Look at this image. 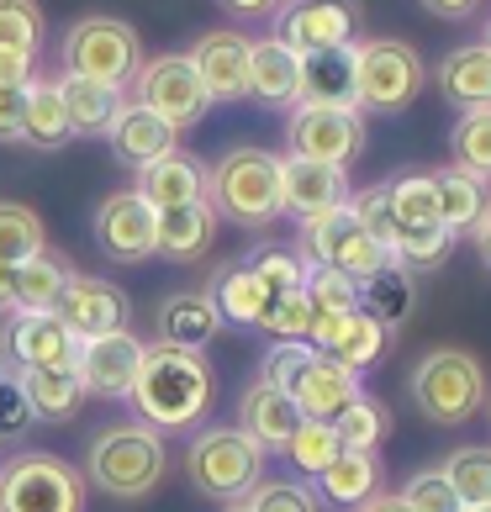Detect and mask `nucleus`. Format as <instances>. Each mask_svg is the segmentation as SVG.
I'll return each instance as SVG.
<instances>
[{
    "mask_svg": "<svg viewBox=\"0 0 491 512\" xmlns=\"http://www.w3.org/2000/svg\"><path fill=\"white\" fill-rule=\"evenodd\" d=\"M212 396H217V375L201 349L148 344L127 402L138 412V423L159 428V433H185L212 412Z\"/></svg>",
    "mask_w": 491,
    "mask_h": 512,
    "instance_id": "f257e3e1",
    "label": "nucleus"
},
{
    "mask_svg": "<svg viewBox=\"0 0 491 512\" xmlns=\"http://www.w3.org/2000/svg\"><path fill=\"white\" fill-rule=\"evenodd\" d=\"M169 476V444L159 428L138 423H106L85 449V481L101 491V497L117 502H143L148 491Z\"/></svg>",
    "mask_w": 491,
    "mask_h": 512,
    "instance_id": "f03ea898",
    "label": "nucleus"
},
{
    "mask_svg": "<svg viewBox=\"0 0 491 512\" xmlns=\"http://www.w3.org/2000/svg\"><path fill=\"white\" fill-rule=\"evenodd\" d=\"M206 206L217 212V222L233 227H270L275 217H286L280 206V154L270 148H228L217 164H206Z\"/></svg>",
    "mask_w": 491,
    "mask_h": 512,
    "instance_id": "7ed1b4c3",
    "label": "nucleus"
},
{
    "mask_svg": "<svg viewBox=\"0 0 491 512\" xmlns=\"http://www.w3.org/2000/svg\"><path fill=\"white\" fill-rule=\"evenodd\" d=\"M412 407L439 428H460L486 407V365L465 349H433L412 370Z\"/></svg>",
    "mask_w": 491,
    "mask_h": 512,
    "instance_id": "20e7f679",
    "label": "nucleus"
},
{
    "mask_svg": "<svg viewBox=\"0 0 491 512\" xmlns=\"http://www.w3.org/2000/svg\"><path fill=\"white\" fill-rule=\"evenodd\" d=\"M59 59H64V74H85L96 85H111V90H127L132 74L143 69V37L132 22L122 16H80L69 22V32L59 37Z\"/></svg>",
    "mask_w": 491,
    "mask_h": 512,
    "instance_id": "39448f33",
    "label": "nucleus"
},
{
    "mask_svg": "<svg viewBox=\"0 0 491 512\" xmlns=\"http://www.w3.org/2000/svg\"><path fill=\"white\" fill-rule=\"evenodd\" d=\"M185 481L212 502H243L264 481V449L238 423L201 428L185 449Z\"/></svg>",
    "mask_w": 491,
    "mask_h": 512,
    "instance_id": "423d86ee",
    "label": "nucleus"
},
{
    "mask_svg": "<svg viewBox=\"0 0 491 512\" xmlns=\"http://www.w3.org/2000/svg\"><path fill=\"white\" fill-rule=\"evenodd\" d=\"M428 69L418 48L402 37H365L354 43V106L375 111V117H396L418 101Z\"/></svg>",
    "mask_w": 491,
    "mask_h": 512,
    "instance_id": "0eeeda50",
    "label": "nucleus"
},
{
    "mask_svg": "<svg viewBox=\"0 0 491 512\" xmlns=\"http://www.w3.org/2000/svg\"><path fill=\"white\" fill-rule=\"evenodd\" d=\"M85 502H90L85 470H74L48 449L11 454L0 465V512H85Z\"/></svg>",
    "mask_w": 491,
    "mask_h": 512,
    "instance_id": "6e6552de",
    "label": "nucleus"
},
{
    "mask_svg": "<svg viewBox=\"0 0 491 512\" xmlns=\"http://www.w3.org/2000/svg\"><path fill=\"white\" fill-rule=\"evenodd\" d=\"M296 254H301V264H328V270H344L349 280H370V275H381L386 264H396L386 243H375L365 227L354 222L349 206H333V212L301 222Z\"/></svg>",
    "mask_w": 491,
    "mask_h": 512,
    "instance_id": "1a4fd4ad",
    "label": "nucleus"
},
{
    "mask_svg": "<svg viewBox=\"0 0 491 512\" xmlns=\"http://www.w3.org/2000/svg\"><path fill=\"white\" fill-rule=\"evenodd\" d=\"M286 148L296 159L349 169L365 154V111L360 106H307L296 101L286 117Z\"/></svg>",
    "mask_w": 491,
    "mask_h": 512,
    "instance_id": "9d476101",
    "label": "nucleus"
},
{
    "mask_svg": "<svg viewBox=\"0 0 491 512\" xmlns=\"http://www.w3.org/2000/svg\"><path fill=\"white\" fill-rule=\"evenodd\" d=\"M132 101H143L148 111H159V117L185 132L196 127L206 111H212V96H206L196 64L185 59V53H159V59H143V69L132 74Z\"/></svg>",
    "mask_w": 491,
    "mask_h": 512,
    "instance_id": "9b49d317",
    "label": "nucleus"
},
{
    "mask_svg": "<svg viewBox=\"0 0 491 512\" xmlns=\"http://www.w3.org/2000/svg\"><path fill=\"white\" fill-rule=\"evenodd\" d=\"M275 37L286 48L307 53H328V48H349L360 43V0H286L275 11Z\"/></svg>",
    "mask_w": 491,
    "mask_h": 512,
    "instance_id": "f8f14e48",
    "label": "nucleus"
},
{
    "mask_svg": "<svg viewBox=\"0 0 491 512\" xmlns=\"http://www.w3.org/2000/svg\"><path fill=\"white\" fill-rule=\"evenodd\" d=\"M143 338L132 328L101 333V338H80V359H74V375H80L85 396H101V402H127L132 381H138L143 365Z\"/></svg>",
    "mask_w": 491,
    "mask_h": 512,
    "instance_id": "ddd939ff",
    "label": "nucleus"
},
{
    "mask_svg": "<svg viewBox=\"0 0 491 512\" xmlns=\"http://www.w3.org/2000/svg\"><path fill=\"white\" fill-rule=\"evenodd\" d=\"M312 349H323L328 359H338L344 370H370L381 365L386 349H391V328L386 322H375L370 312H312V333H307Z\"/></svg>",
    "mask_w": 491,
    "mask_h": 512,
    "instance_id": "4468645a",
    "label": "nucleus"
},
{
    "mask_svg": "<svg viewBox=\"0 0 491 512\" xmlns=\"http://www.w3.org/2000/svg\"><path fill=\"white\" fill-rule=\"evenodd\" d=\"M53 312H59V322L74 338H101V333L127 328V322H132V301H127L122 286H111V280L74 270L64 280L59 301H53Z\"/></svg>",
    "mask_w": 491,
    "mask_h": 512,
    "instance_id": "2eb2a0df",
    "label": "nucleus"
},
{
    "mask_svg": "<svg viewBox=\"0 0 491 512\" xmlns=\"http://www.w3.org/2000/svg\"><path fill=\"white\" fill-rule=\"evenodd\" d=\"M154 222L159 212L138 191H111L96 206V243L111 264H143L154 259Z\"/></svg>",
    "mask_w": 491,
    "mask_h": 512,
    "instance_id": "dca6fc26",
    "label": "nucleus"
},
{
    "mask_svg": "<svg viewBox=\"0 0 491 512\" xmlns=\"http://www.w3.org/2000/svg\"><path fill=\"white\" fill-rule=\"evenodd\" d=\"M349 169L338 164H317V159H296L286 154L280 159V206L307 222V217H323L333 206H349Z\"/></svg>",
    "mask_w": 491,
    "mask_h": 512,
    "instance_id": "f3484780",
    "label": "nucleus"
},
{
    "mask_svg": "<svg viewBox=\"0 0 491 512\" xmlns=\"http://www.w3.org/2000/svg\"><path fill=\"white\" fill-rule=\"evenodd\" d=\"M185 59L196 64V74H201V85H206V96H212V106H217V101H243V96H249V37H243V32H233V27L201 32Z\"/></svg>",
    "mask_w": 491,
    "mask_h": 512,
    "instance_id": "a211bd4d",
    "label": "nucleus"
},
{
    "mask_svg": "<svg viewBox=\"0 0 491 512\" xmlns=\"http://www.w3.org/2000/svg\"><path fill=\"white\" fill-rule=\"evenodd\" d=\"M6 354L16 365H37V370H74L80 338L59 322V312H16L6 328Z\"/></svg>",
    "mask_w": 491,
    "mask_h": 512,
    "instance_id": "6ab92c4d",
    "label": "nucleus"
},
{
    "mask_svg": "<svg viewBox=\"0 0 491 512\" xmlns=\"http://www.w3.org/2000/svg\"><path fill=\"white\" fill-rule=\"evenodd\" d=\"M106 143H111V154H117L127 169H143V164L164 159L169 148H180V132L169 127L159 111H148L143 101H122L117 117H111V127H106Z\"/></svg>",
    "mask_w": 491,
    "mask_h": 512,
    "instance_id": "aec40b11",
    "label": "nucleus"
},
{
    "mask_svg": "<svg viewBox=\"0 0 491 512\" xmlns=\"http://www.w3.org/2000/svg\"><path fill=\"white\" fill-rule=\"evenodd\" d=\"M249 96L259 106L291 111L301 101V53L286 48L280 37H259V43H249Z\"/></svg>",
    "mask_w": 491,
    "mask_h": 512,
    "instance_id": "412c9836",
    "label": "nucleus"
},
{
    "mask_svg": "<svg viewBox=\"0 0 491 512\" xmlns=\"http://www.w3.org/2000/svg\"><path fill=\"white\" fill-rule=\"evenodd\" d=\"M354 396H365V391H360V375L344 370L338 359H328L323 349L312 354V365L301 370V381L291 386L296 412H301V417H317V423H333V417L344 412Z\"/></svg>",
    "mask_w": 491,
    "mask_h": 512,
    "instance_id": "4be33fe9",
    "label": "nucleus"
},
{
    "mask_svg": "<svg viewBox=\"0 0 491 512\" xmlns=\"http://www.w3.org/2000/svg\"><path fill=\"white\" fill-rule=\"evenodd\" d=\"M132 191L154 206V212H164V206L206 201V164L196 154H185V148H169L164 159L138 169V185H132Z\"/></svg>",
    "mask_w": 491,
    "mask_h": 512,
    "instance_id": "5701e85b",
    "label": "nucleus"
},
{
    "mask_svg": "<svg viewBox=\"0 0 491 512\" xmlns=\"http://www.w3.org/2000/svg\"><path fill=\"white\" fill-rule=\"evenodd\" d=\"M296 423H301L296 402H291L280 386H270V381H254L249 391L238 396V428L249 433L264 454H280V449H286L291 433H296Z\"/></svg>",
    "mask_w": 491,
    "mask_h": 512,
    "instance_id": "b1692460",
    "label": "nucleus"
},
{
    "mask_svg": "<svg viewBox=\"0 0 491 512\" xmlns=\"http://www.w3.org/2000/svg\"><path fill=\"white\" fill-rule=\"evenodd\" d=\"M217 243V212L206 201L191 206H164L154 222V254L169 264H196Z\"/></svg>",
    "mask_w": 491,
    "mask_h": 512,
    "instance_id": "393cba45",
    "label": "nucleus"
},
{
    "mask_svg": "<svg viewBox=\"0 0 491 512\" xmlns=\"http://www.w3.org/2000/svg\"><path fill=\"white\" fill-rule=\"evenodd\" d=\"M154 333L159 344H175V349H206L222 333V317L206 291H169L154 312Z\"/></svg>",
    "mask_w": 491,
    "mask_h": 512,
    "instance_id": "a878e982",
    "label": "nucleus"
},
{
    "mask_svg": "<svg viewBox=\"0 0 491 512\" xmlns=\"http://www.w3.org/2000/svg\"><path fill=\"white\" fill-rule=\"evenodd\" d=\"M74 138L69 132V111H64V96H59V80L53 74H32L27 90H22V143L27 148H64Z\"/></svg>",
    "mask_w": 491,
    "mask_h": 512,
    "instance_id": "bb28decb",
    "label": "nucleus"
},
{
    "mask_svg": "<svg viewBox=\"0 0 491 512\" xmlns=\"http://www.w3.org/2000/svg\"><path fill=\"white\" fill-rule=\"evenodd\" d=\"M11 381L22 386L32 417H43V423H69V417H80V407H85V386H80V375H74V370L16 365Z\"/></svg>",
    "mask_w": 491,
    "mask_h": 512,
    "instance_id": "cd10ccee",
    "label": "nucleus"
},
{
    "mask_svg": "<svg viewBox=\"0 0 491 512\" xmlns=\"http://www.w3.org/2000/svg\"><path fill=\"white\" fill-rule=\"evenodd\" d=\"M381 491V454L375 449H338V460L317 476V497L328 507H360Z\"/></svg>",
    "mask_w": 491,
    "mask_h": 512,
    "instance_id": "c85d7f7f",
    "label": "nucleus"
},
{
    "mask_svg": "<svg viewBox=\"0 0 491 512\" xmlns=\"http://www.w3.org/2000/svg\"><path fill=\"white\" fill-rule=\"evenodd\" d=\"M439 96L455 111H481L491 106V53L481 43L449 48L439 64Z\"/></svg>",
    "mask_w": 491,
    "mask_h": 512,
    "instance_id": "c756f323",
    "label": "nucleus"
},
{
    "mask_svg": "<svg viewBox=\"0 0 491 512\" xmlns=\"http://www.w3.org/2000/svg\"><path fill=\"white\" fill-rule=\"evenodd\" d=\"M59 96H64L74 138H106L111 117H117V106H122V90L96 85V80H85V74H59Z\"/></svg>",
    "mask_w": 491,
    "mask_h": 512,
    "instance_id": "7c9ffc66",
    "label": "nucleus"
},
{
    "mask_svg": "<svg viewBox=\"0 0 491 512\" xmlns=\"http://www.w3.org/2000/svg\"><path fill=\"white\" fill-rule=\"evenodd\" d=\"M301 101L307 106H354V43L301 59Z\"/></svg>",
    "mask_w": 491,
    "mask_h": 512,
    "instance_id": "2f4dec72",
    "label": "nucleus"
},
{
    "mask_svg": "<svg viewBox=\"0 0 491 512\" xmlns=\"http://www.w3.org/2000/svg\"><path fill=\"white\" fill-rule=\"evenodd\" d=\"M433 196H439V222L449 227V233H470V227L481 222V212L491 206V191H486V180L481 175H470V169L460 164H449L433 175Z\"/></svg>",
    "mask_w": 491,
    "mask_h": 512,
    "instance_id": "473e14b6",
    "label": "nucleus"
},
{
    "mask_svg": "<svg viewBox=\"0 0 491 512\" xmlns=\"http://www.w3.org/2000/svg\"><path fill=\"white\" fill-rule=\"evenodd\" d=\"M206 296H212L217 317L233 322V328H259L264 307H270V291L259 286V275L249 270V264H228V270H217L212 286H206Z\"/></svg>",
    "mask_w": 491,
    "mask_h": 512,
    "instance_id": "72a5a7b5",
    "label": "nucleus"
},
{
    "mask_svg": "<svg viewBox=\"0 0 491 512\" xmlns=\"http://www.w3.org/2000/svg\"><path fill=\"white\" fill-rule=\"evenodd\" d=\"M69 275H74V264L53 249L22 259L16 264V312H53V301H59Z\"/></svg>",
    "mask_w": 491,
    "mask_h": 512,
    "instance_id": "f704fd0d",
    "label": "nucleus"
},
{
    "mask_svg": "<svg viewBox=\"0 0 491 512\" xmlns=\"http://www.w3.org/2000/svg\"><path fill=\"white\" fill-rule=\"evenodd\" d=\"M412 301H418V280H412L402 264H386L381 275L360 280V312H370L386 328H402L412 317Z\"/></svg>",
    "mask_w": 491,
    "mask_h": 512,
    "instance_id": "c9c22d12",
    "label": "nucleus"
},
{
    "mask_svg": "<svg viewBox=\"0 0 491 512\" xmlns=\"http://www.w3.org/2000/svg\"><path fill=\"white\" fill-rule=\"evenodd\" d=\"M455 233L439 222H428V227H396V238H391V259L402 264L407 275H428V270H444L449 254H455Z\"/></svg>",
    "mask_w": 491,
    "mask_h": 512,
    "instance_id": "e433bc0d",
    "label": "nucleus"
},
{
    "mask_svg": "<svg viewBox=\"0 0 491 512\" xmlns=\"http://www.w3.org/2000/svg\"><path fill=\"white\" fill-rule=\"evenodd\" d=\"M439 476L455 486L460 507H486L491 502V449L486 444H465L455 454H444Z\"/></svg>",
    "mask_w": 491,
    "mask_h": 512,
    "instance_id": "4c0bfd02",
    "label": "nucleus"
},
{
    "mask_svg": "<svg viewBox=\"0 0 491 512\" xmlns=\"http://www.w3.org/2000/svg\"><path fill=\"white\" fill-rule=\"evenodd\" d=\"M338 449H344V444H338L333 423H317V417H301V423H296V433H291V444L280 449V454L291 460V470H296V476L317 481V476H323V470L338 460Z\"/></svg>",
    "mask_w": 491,
    "mask_h": 512,
    "instance_id": "58836bf2",
    "label": "nucleus"
},
{
    "mask_svg": "<svg viewBox=\"0 0 491 512\" xmlns=\"http://www.w3.org/2000/svg\"><path fill=\"white\" fill-rule=\"evenodd\" d=\"M48 249V227L43 217L22 201H0V264H22L32 254Z\"/></svg>",
    "mask_w": 491,
    "mask_h": 512,
    "instance_id": "ea45409f",
    "label": "nucleus"
},
{
    "mask_svg": "<svg viewBox=\"0 0 491 512\" xmlns=\"http://www.w3.org/2000/svg\"><path fill=\"white\" fill-rule=\"evenodd\" d=\"M333 433L344 449H381L391 433V412L375 402V396H354V402L333 417Z\"/></svg>",
    "mask_w": 491,
    "mask_h": 512,
    "instance_id": "a19ab883",
    "label": "nucleus"
},
{
    "mask_svg": "<svg viewBox=\"0 0 491 512\" xmlns=\"http://www.w3.org/2000/svg\"><path fill=\"white\" fill-rule=\"evenodd\" d=\"M391 191V212H396V227H428L439 222V196H433V175L423 169H407V175L386 180ZM444 227V222H439Z\"/></svg>",
    "mask_w": 491,
    "mask_h": 512,
    "instance_id": "79ce46f5",
    "label": "nucleus"
},
{
    "mask_svg": "<svg viewBox=\"0 0 491 512\" xmlns=\"http://www.w3.org/2000/svg\"><path fill=\"white\" fill-rule=\"evenodd\" d=\"M449 148H455V164H460V169L491 180V106L460 111L455 132H449Z\"/></svg>",
    "mask_w": 491,
    "mask_h": 512,
    "instance_id": "37998d69",
    "label": "nucleus"
},
{
    "mask_svg": "<svg viewBox=\"0 0 491 512\" xmlns=\"http://www.w3.org/2000/svg\"><path fill=\"white\" fill-rule=\"evenodd\" d=\"M43 37H48V16L37 0H0V48L43 53Z\"/></svg>",
    "mask_w": 491,
    "mask_h": 512,
    "instance_id": "c03bdc74",
    "label": "nucleus"
},
{
    "mask_svg": "<svg viewBox=\"0 0 491 512\" xmlns=\"http://www.w3.org/2000/svg\"><path fill=\"white\" fill-rule=\"evenodd\" d=\"M301 291H307L312 312H354L360 307V280H349L344 270H328V264H307Z\"/></svg>",
    "mask_w": 491,
    "mask_h": 512,
    "instance_id": "a18cd8bd",
    "label": "nucleus"
},
{
    "mask_svg": "<svg viewBox=\"0 0 491 512\" xmlns=\"http://www.w3.org/2000/svg\"><path fill=\"white\" fill-rule=\"evenodd\" d=\"M243 264H249V270L259 275V286L270 291V296L301 291V280H307V264H301V254H296V249H275V243H264V249H254Z\"/></svg>",
    "mask_w": 491,
    "mask_h": 512,
    "instance_id": "49530a36",
    "label": "nucleus"
},
{
    "mask_svg": "<svg viewBox=\"0 0 491 512\" xmlns=\"http://www.w3.org/2000/svg\"><path fill=\"white\" fill-rule=\"evenodd\" d=\"M249 512H323V497L307 481H259L249 497H243Z\"/></svg>",
    "mask_w": 491,
    "mask_h": 512,
    "instance_id": "de8ad7c7",
    "label": "nucleus"
},
{
    "mask_svg": "<svg viewBox=\"0 0 491 512\" xmlns=\"http://www.w3.org/2000/svg\"><path fill=\"white\" fill-rule=\"evenodd\" d=\"M312 354L317 349L307 344V338H275L270 354H264V365H259V381H270V386H280L291 396V386L301 381V370L312 365Z\"/></svg>",
    "mask_w": 491,
    "mask_h": 512,
    "instance_id": "09e8293b",
    "label": "nucleus"
},
{
    "mask_svg": "<svg viewBox=\"0 0 491 512\" xmlns=\"http://www.w3.org/2000/svg\"><path fill=\"white\" fill-rule=\"evenodd\" d=\"M259 328L270 333V338H307V333H312V301H307V291L270 296V307H264Z\"/></svg>",
    "mask_w": 491,
    "mask_h": 512,
    "instance_id": "8fccbe9b",
    "label": "nucleus"
},
{
    "mask_svg": "<svg viewBox=\"0 0 491 512\" xmlns=\"http://www.w3.org/2000/svg\"><path fill=\"white\" fill-rule=\"evenodd\" d=\"M349 212H354V222H360L375 243H386V249H391L396 212H391V191H386V185H365V191H354L349 196Z\"/></svg>",
    "mask_w": 491,
    "mask_h": 512,
    "instance_id": "3c124183",
    "label": "nucleus"
},
{
    "mask_svg": "<svg viewBox=\"0 0 491 512\" xmlns=\"http://www.w3.org/2000/svg\"><path fill=\"white\" fill-rule=\"evenodd\" d=\"M396 497H402L412 512H465L460 497H455V486H449L439 470H418V476L396 491Z\"/></svg>",
    "mask_w": 491,
    "mask_h": 512,
    "instance_id": "603ef678",
    "label": "nucleus"
},
{
    "mask_svg": "<svg viewBox=\"0 0 491 512\" xmlns=\"http://www.w3.org/2000/svg\"><path fill=\"white\" fill-rule=\"evenodd\" d=\"M32 423H37V417H32V407H27L22 386L6 381V386H0V439H16V433H27Z\"/></svg>",
    "mask_w": 491,
    "mask_h": 512,
    "instance_id": "864d4df0",
    "label": "nucleus"
},
{
    "mask_svg": "<svg viewBox=\"0 0 491 512\" xmlns=\"http://www.w3.org/2000/svg\"><path fill=\"white\" fill-rule=\"evenodd\" d=\"M22 90L27 85H0V143H22Z\"/></svg>",
    "mask_w": 491,
    "mask_h": 512,
    "instance_id": "5fc2aeb1",
    "label": "nucleus"
},
{
    "mask_svg": "<svg viewBox=\"0 0 491 512\" xmlns=\"http://www.w3.org/2000/svg\"><path fill=\"white\" fill-rule=\"evenodd\" d=\"M37 74V53H16V48H0V85H27Z\"/></svg>",
    "mask_w": 491,
    "mask_h": 512,
    "instance_id": "6e6d98bb",
    "label": "nucleus"
},
{
    "mask_svg": "<svg viewBox=\"0 0 491 512\" xmlns=\"http://www.w3.org/2000/svg\"><path fill=\"white\" fill-rule=\"evenodd\" d=\"M228 16H238V22H264V16H275L286 0H217Z\"/></svg>",
    "mask_w": 491,
    "mask_h": 512,
    "instance_id": "4d7b16f0",
    "label": "nucleus"
},
{
    "mask_svg": "<svg viewBox=\"0 0 491 512\" xmlns=\"http://www.w3.org/2000/svg\"><path fill=\"white\" fill-rule=\"evenodd\" d=\"M428 16H439V22H465V16L481 11V0H418Z\"/></svg>",
    "mask_w": 491,
    "mask_h": 512,
    "instance_id": "13d9d810",
    "label": "nucleus"
},
{
    "mask_svg": "<svg viewBox=\"0 0 491 512\" xmlns=\"http://www.w3.org/2000/svg\"><path fill=\"white\" fill-rule=\"evenodd\" d=\"M470 243H476V259L486 264V270H491V206H486V212H481V222L476 227H470V233H465Z\"/></svg>",
    "mask_w": 491,
    "mask_h": 512,
    "instance_id": "bf43d9fd",
    "label": "nucleus"
},
{
    "mask_svg": "<svg viewBox=\"0 0 491 512\" xmlns=\"http://www.w3.org/2000/svg\"><path fill=\"white\" fill-rule=\"evenodd\" d=\"M0 312H16V264H0Z\"/></svg>",
    "mask_w": 491,
    "mask_h": 512,
    "instance_id": "052dcab7",
    "label": "nucleus"
},
{
    "mask_svg": "<svg viewBox=\"0 0 491 512\" xmlns=\"http://www.w3.org/2000/svg\"><path fill=\"white\" fill-rule=\"evenodd\" d=\"M354 512H412V507H407L402 497H386V491H375V497H370V502H360Z\"/></svg>",
    "mask_w": 491,
    "mask_h": 512,
    "instance_id": "680f3d73",
    "label": "nucleus"
},
{
    "mask_svg": "<svg viewBox=\"0 0 491 512\" xmlns=\"http://www.w3.org/2000/svg\"><path fill=\"white\" fill-rule=\"evenodd\" d=\"M11 381V370H6V354H0V386H6Z\"/></svg>",
    "mask_w": 491,
    "mask_h": 512,
    "instance_id": "e2e57ef3",
    "label": "nucleus"
},
{
    "mask_svg": "<svg viewBox=\"0 0 491 512\" xmlns=\"http://www.w3.org/2000/svg\"><path fill=\"white\" fill-rule=\"evenodd\" d=\"M222 512H249V507H243V502H222Z\"/></svg>",
    "mask_w": 491,
    "mask_h": 512,
    "instance_id": "0e129e2a",
    "label": "nucleus"
},
{
    "mask_svg": "<svg viewBox=\"0 0 491 512\" xmlns=\"http://www.w3.org/2000/svg\"><path fill=\"white\" fill-rule=\"evenodd\" d=\"M481 48H486V53H491V22H486V37H481Z\"/></svg>",
    "mask_w": 491,
    "mask_h": 512,
    "instance_id": "69168bd1",
    "label": "nucleus"
},
{
    "mask_svg": "<svg viewBox=\"0 0 491 512\" xmlns=\"http://www.w3.org/2000/svg\"><path fill=\"white\" fill-rule=\"evenodd\" d=\"M465 512H491V502H486V507H465Z\"/></svg>",
    "mask_w": 491,
    "mask_h": 512,
    "instance_id": "338daca9",
    "label": "nucleus"
},
{
    "mask_svg": "<svg viewBox=\"0 0 491 512\" xmlns=\"http://www.w3.org/2000/svg\"><path fill=\"white\" fill-rule=\"evenodd\" d=\"M0 354H6V333H0Z\"/></svg>",
    "mask_w": 491,
    "mask_h": 512,
    "instance_id": "774afa93",
    "label": "nucleus"
}]
</instances>
